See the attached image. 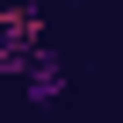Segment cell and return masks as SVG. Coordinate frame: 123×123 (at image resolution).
I'll return each instance as SVG.
<instances>
[{"label": "cell", "instance_id": "7a4b0ae2", "mask_svg": "<svg viewBox=\"0 0 123 123\" xmlns=\"http://www.w3.org/2000/svg\"><path fill=\"white\" fill-rule=\"evenodd\" d=\"M22 94H29L36 109L65 94V73H58V58H29V73H22Z\"/></svg>", "mask_w": 123, "mask_h": 123}, {"label": "cell", "instance_id": "6da1fadb", "mask_svg": "<svg viewBox=\"0 0 123 123\" xmlns=\"http://www.w3.org/2000/svg\"><path fill=\"white\" fill-rule=\"evenodd\" d=\"M36 43H43V7L36 0H7L0 7V73H29Z\"/></svg>", "mask_w": 123, "mask_h": 123}]
</instances>
